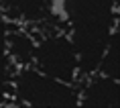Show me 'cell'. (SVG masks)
Segmentation results:
<instances>
[{
  "label": "cell",
  "mask_w": 120,
  "mask_h": 108,
  "mask_svg": "<svg viewBox=\"0 0 120 108\" xmlns=\"http://www.w3.org/2000/svg\"><path fill=\"white\" fill-rule=\"evenodd\" d=\"M49 27L67 33L75 47L79 73H96L110 39L118 33V0H55Z\"/></svg>",
  "instance_id": "1"
},
{
  "label": "cell",
  "mask_w": 120,
  "mask_h": 108,
  "mask_svg": "<svg viewBox=\"0 0 120 108\" xmlns=\"http://www.w3.org/2000/svg\"><path fill=\"white\" fill-rule=\"evenodd\" d=\"M10 102L19 106H55L71 108L79 106L77 86L43 73L35 65L16 67L10 84Z\"/></svg>",
  "instance_id": "2"
},
{
  "label": "cell",
  "mask_w": 120,
  "mask_h": 108,
  "mask_svg": "<svg viewBox=\"0 0 120 108\" xmlns=\"http://www.w3.org/2000/svg\"><path fill=\"white\" fill-rule=\"evenodd\" d=\"M33 65L43 73L61 80L65 84L77 86L82 80L75 47L67 37V33L55 27H49L47 31L37 35Z\"/></svg>",
  "instance_id": "3"
},
{
  "label": "cell",
  "mask_w": 120,
  "mask_h": 108,
  "mask_svg": "<svg viewBox=\"0 0 120 108\" xmlns=\"http://www.w3.org/2000/svg\"><path fill=\"white\" fill-rule=\"evenodd\" d=\"M79 106L90 108H118L120 106V80L106 73L83 76L77 84Z\"/></svg>",
  "instance_id": "4"
},
{
  "label": "cell",
  "mask_w": 120,
  "mask_h": 108,
  "mask_svg": "<svg viewBox=\"0 0 120 108\" xmlns=\"http://www.w3.org/2000/svg\"><path fill=\"white\" fill-rule=\"evenodd\" d=\"M53 4L55 0H0V14L26 27L47 25Z\"/></svg>",
  "instance_id": "5"
},
{
  "label": "cell",
  "mask_w": 120,
  "mask_h": 108,
  "mask_svg": "<svg viewBox=\"0 0 120 108\" xmlns=\"http://www.w3.org/2000/svg\"><path fill=\"white\" fill-rule=\"evenodd\" d=\"M35 45H37V35L26 25H19V23L10 25L6 49H8V59L14 65V69L25 67V65H33Z\"/></svg>",
  "instance_id": "6"
},
{
  "label": "cell",
  "mask_w": 120,
  "mask_h": 108,
  "mask_svg": "<svg viewBox=\"0 0 120 108\" xmlns=\"http://www.w3.org/2000/svg\"><path fill=\"white\" fill-rule=\"evenodd\" d=\"M10 20L0 14V106L2 104H10V84H12V73L14 65L8 59V31H10Z\"/></svg>",
  "instance_id": "7"
},
{
  "label": "cell",
  "mask_w": 120,
  "mask_h": 108,
  "mask_svg": "<svg viewBox=\"0 0 120 108\" xmlns=\"http://www.w3.org/2000/svg\"><path fill=\"white\" fill-rule=\"evenodd\" d=\"M120 63H118V33H114V37L110 39V45H108L106 53L100 61V67L98 71L100 73H106L110 77H118L120 80Z\"/></svg>",
  "instance_id": "8"
}]
</instances>
